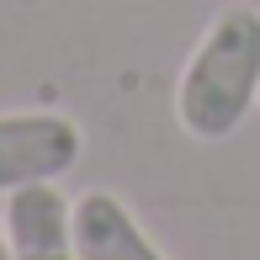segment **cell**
Here are the masks:
<instances>
[{"label": "cell", "instance_id": "obj_4", "mask_svg": "<svg viewBox=\"0 0 260 260\" xmlns=\"http://www.w3.org/2000/svg\"><path fill=\"white\" fill-rule=\"evenodd\" d=\"M75 250L80 260H165V250L144 234L117 191L75 197Z\"/></svg>", "mask_w": 260, "mask_h": 260}, {"label": "cell", "instance_id": "obj_3", "mask_svg": "<svg viewBox=\"0 0 260 260\" xmlns=\"http://www.w3.org/2000/svg\"><path fill=\"white\" fill-rule=\"evenodd\" d=\"M16 260H80L75 250V202L58 191V181H38L6 197L0 218Z\"/></svg>", "mask_w": 260, "mask_h": 260}, {"label": "cell", "instance_id": "obj_1", "mask_svg": "<svg viewBox=\"0 0 260 260\" xmlns=\"http://www.w3.org/2000/svg\"><path fill=\"white\" fill-rule=\"evenodd\" d=\"M260 106V11L234 0L202 27L175 80V122L202 144L239 133Z\"/></svg>", "mask_w": 260, "mask_h": 260}, {"label": "cell", "instance_id": "obj_5", "mask_svg": "<svg viewBox=\"0 0 260 260\" xmlns=\"http://www.w3.org/2000/svg\"><path fill=\"white\" fill-rule=\"evenodd\" d=\"M0 260H16V255H11V239H6V229H0Z\"/></svg>", "mask_w": 260, "mask_h": 260}, {"label": "cell", "instance_id": "obj_2", "mask_svg": "<svg viewBox=\"0 0 260 260\" xmlns=\"http://www.w3.org/2000/svg\"><path fill=\"white\" fill-rule=\"evenodd\" d=\"M85 154V133L64 112H0V191L69 175Z\"/></svg>", "mask_w": 260, "mask_h": 260}]
</instances>
